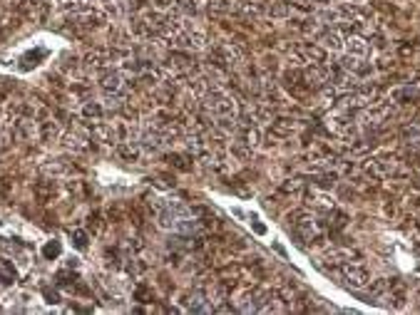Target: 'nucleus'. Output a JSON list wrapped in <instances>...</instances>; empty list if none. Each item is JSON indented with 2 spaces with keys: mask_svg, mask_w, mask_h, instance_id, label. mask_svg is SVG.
<instances>
[{
  "mask_svg": "<svg viewBox=\"0 0 420 315\" xmlns=\"http://www.w3.org/2000/svg\"><path fill=\"white\" fill-rule=\"evenodd\" d=\"M403 137H405V144H408L410 149L420 151V124L418 122L405 124V127H403Z\"/></svg>",
  "mask_w": 420,
  "mask_h": 315,
  "instance_id": "20e7f679",
  "label": "nucleus"
},
{
  "mask_svg": "<svg viewBox=\"0 0 420 315\" xmlns=\"http://www.w3.org/2000/svg\"><path fill=\"white\" fill-rule=\"evenodd\" d=\"M157 221H159L162 229L174 231V233H189V231L197 226L192 211L181 201H174V199L159 201V206H157Z\"/></svg>",
  "mask_w": 420,
  "mask_h": 315,
  "instance_id": "f257e3e1",
  "label": "nucleus"
},
{
  "mask_svg": "<svg viewBox=\"0 0 420 315\" xmlns=\"http://www.w3.org/2000/svg\"><path fill=\"white\" fill-rule=\"evenodd\" d=\"M3 23H5V13L0 10V25H3Z\"/></svg>",
  "mask_w": 420,
  "mask_h": 315,
  "instance_id": "39448f33",
  "label": "nucleus"
},
{
  "mask_svg": "<svg viewBox=\"0 0 420 315\" xmlns=\"http://www.w3.org/2000/svg\"><path fill=\"white\" fill-rule=\"evenodd\" d=\"M343 52H346V55H351V58L368 60V58H370V42H368L360 32H346V40H343Z\"/></svg>",
  "mask_w": 420,
  "mask_h": 315,
  "instance_id": "f03ea898",
  "label": "nucleus"
},
{
  "mask_svg": "<svg viewBox=\"0 0 420 315\" xmlns=\"http://www.w3.org/2000/svg\"><path fill=\"white\" fill-rule=\"evenodd\" d=\"M341 278H343L346 286H351V288H365L368 281H370V273H368L363 266L343 263V266H341Z\"/></svg>",
  "mask_w": 420,
  "mask_h": 315,
  "instance_id": "7ed1b4c3",
  "label": "nucleus"
}]
</instances>
